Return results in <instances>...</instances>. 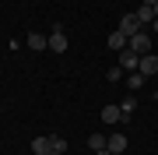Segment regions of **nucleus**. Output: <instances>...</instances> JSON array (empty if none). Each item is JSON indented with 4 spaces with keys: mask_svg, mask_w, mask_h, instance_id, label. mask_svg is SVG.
I'll use <instances>...</instances> for the list:
<instances>
[{
    "mask_svg": "<svg viewBox=\"0 0 158 155\" xmlns=\"http://www.w3.org/2000/svg\"><path fill=\"white\" fill-rule=\"evenodd\" d=\"M106 81H123V67H119V63L109 67V71H106Z\"/></svg>",
    "mask_w": 158,
    "mask_h": 155,
    "instance_id": "nucleus-16",
    "label": "nucleus"
},
{
    "mask_svg": "<svg viewBox=\"0 0 158 155\" xmlns=\"http://www.w3.org/2000/svg\"><path fill=\"white\" fill-rule=\"evenodd\" d=\"M119 120H123L119 106H102V123H119Z\"/></svg>",
    "mask_w": 158,
    "mask_h": 155,
    "instance_id": "nucleus-8",
    "label": "nucleus"
},
{
    "mask_svg": "<svg viewBox=\"0 0 158 155\" xmlns=\"http://www.w3.org/2000/svg\"><path fill=\"white\" fill-rule=\"evenodd\" d=\"M49 53H67V28L63 21L53 25V35H49Z\"/></svg>",
    "mask_w": 158,
    "mask_h": 155,
    "instance_id": "nucleus-1",
    "label": "nucleus"
},
{
    "mask_svg": "<svg viewBox=\"0 0 158 155\" xmlns=\"http://www.w3.org/2000/svg\"><path fill=\"white\" fill-rule=\"evenodd\" d=\"M137 71H141L144 78L158 74V53H144V57H141V67H137Z\"/></svg>",
    "mask_w": 158,
    "mask_h": 155,
    "instance_id": "nucleus-5",
    "label": "nucleus"
},
{
    "mask_svg": "<svg viewBox=\"0 0 158 155\" xmlns=\"http://www.w3.org/2000/svg\"><path fill=\"white\" fill-rule=\"evenodd\" d=\"M141 4H148V7H155V4H158V0H141Z\"/></svg>",
    "mask_w": 158,
    "mask_h": 155,
    "instance_id": "nucleus-18",
    "label": "nucleus"
},
{
    "mask_svg": "<svg viewBox=\"0 0 158 155\" xmlns=\"http://www.w3.org/2000/svg\"><path fill=\"white\" fill-rule=\"evenodd\" d=\"M119 32H123L127 39H130V35H137V32H144V21H141V18H137L134 11H130V14H123V18H119Z\"/></svg>",
    "mask_w": 158,
    "mask_h": 155,
    "instance_id": "nucleus-2",
    "label": "nucleus"
},
{
    "mask_svg": "<svg viewBox=\"0 0 158 155\" xmlns=\"http://www.w3.org/2000/svg\"><path fill=\"white\" fill-rule=\"evenodd\" d=\"M32 152L35 155H49V134H46V138H35L32 141Z\"/></svg>",
    "mask_w": 158,
    "mask_h": 155,
    "instance_id": "nucleus-12",
    "label": "nucleus"
},
{
    "mask_svg": "<svg viewBox=\"0 0 158 155\" xmlns=\"http://www.w3.org/2000/svg\"><path fill=\"white\" fill-rule=\"evenodd\" d=\"M134 109H137V99L134 95H127L123 102H119V113H123V116H134Z\"/></svg>",
    "mask_w": 158,
    "mask_h": 155,
    "instance_id": "nucleus-14",
    "label": "nucleus"
},
{
    "mask_svg": "<svg viewBox=\"0 0 158 155\" xmlns=\"http://www.w3.org/2000/svg\"><path fill=\"white\" fill-rule=\"evenodd\" d=\"M119 67L130 74V71H137V67H141V57H137L134 50H119Z\"/></svg>",
    "mask_w": 158,
    "mask_h": 155,
    "instance_id": "nucleus-4",
    "label": "nucleus"
},
{
    "mask_svg": "<svg viewBox=\"0 0 158 155\" xmlns=\"http://www.w3.org/2000/svg\"><path fill=\"white\" fill-rule=\"evenodd\" d=\"M151 28H155V32H158V18H155V21H151Z\"/></svg>",
    "mask_w": 158,
    "mask_h": 155,
    "instance_id": "nucleus-19",
    "label": "nucleus"
},
{
    "mask_svg": "<svg viewBox=\"0 0 158 155\" xmlns=\"http://www.w3.org/2000/svg\"><path fill=\"white\" fill-rule=\"evenodd\" d=\"M88 148L91 152H102V148H106V134H91V138H88Z\"/></svg>",
    "mask_w": 158,
    "mask_h": 155,
    "instance_id": "nucleus-15",
    "label": "nucleus"
},
{
    "mask_svg": "<svg viewBox=\"0 0 158 155\" xmlns=\"http://www.w3.org/2000/svg\"><path fill=\"white\" fill-rule=\"evenodd\" d=\"M155 18H158V4H155Z\"/></svg>",
    "mask_w": 158,
    "mask_h": 155,
    "instance_id": "nucleus-20",
    "label": "nucleus"
},
{
    "mask_svg": "<svg viewBox=\"0 0 158 155\" xmlns=\"http://www.w3.org/2000/svg\"><path fill=\"white\" fill-rule=\"evenodd\" d=\"M106 148L116 152V155H123L127 152V134H109V138H106Z\"/></svg>",
    "mask_w": 158,
    "mask_h": 155,
    "instance_id": "nucleus-6",
    "label": "nucleus"
},
{
    "mask_svg": "<svg viewBox=\"0 0 158 155\" xmlns=\"http://www.w3.org/2000/svg\"><path fill=\"white\" fill-rule=\"evenodd\" d=\"M95 155H116V152H109V148H102V152H95Z\"/></svg>",
    "mask_w": 158,
    "mask_h": 155,
    "instance_id": "nucleus-17",
    "label": "nucleus"
},
{
    "mask_svg": "<svg viewBox=\"0 0 158 155\" xmlns=\"http://www.w3.org/2000/svg\"><path fill=\"white\" fill-rule=\"evenodd\" d=\"M127 50H134L137 57H144V53H151V35H148V32H137V35H130Z\"/></svg>",
    "mask_w": 158,
    "mask_h": 155,
    "instance_id": "nucleus-3",
    "label": "nucleus"
},
{
    "mask_svg": "<svg viewBox=\"0 0 158 155\" xmlns=\"http://www.w3.org/2000/svg\"><path fill=\"white\" fill-rule=\"evenodd\" d=\"M144 81H148V78L141 74V71H130V78H127V85H130V92H137V88H141Z\"/></svg>",
    "mask_w": 158,
    "mask_h": 155,
    "instance_id": "nucleus-13",
    "label": "nucleus"
},
{
    "mask_svg": "<svg viewBox=\"0 0 158 155\" xmlns=\"http://www.w3.org/2000/svg\"><path fill=\"white\" fill-rule=\"evenodd\" d=\"M134 14H137V18H141V21H144V25H151V21H155V7H148V4H141V7H137V11H134Z\"/></svg>",
    "mask_w": 158,
    "mask_h": 155,
    "instance_id": "nucleus-11",
    "label": "nucleus"
},
{
    "mask_svg": "<svg viewBox=\"0 0 158 155\" xmlns=\"http://www.w3.org/2000/svg\"><path fill=\"white\" fill-rule=\"evenodd\" d=\"M49 155H67V141L60 134H49Z\"/></svg>",
    "mask_w": 158,
    "mask_h": 155,
    "instance_id": "nucleus-9",
    "label": "nucleus"
},
{
    "mask_svg": "<svg viewBox=\"0 0 158 155\" xmlns=\"http://www.w3.org/2000/svg\"><path fill=\"white\" fill-rule=\"evenodd\" d=\"M28 50H49V39H46V35L42 32H28Z\"/></svg>",
    "mask_w": 158,
    "mask_h": 155,
    "instance_id": "nucleus-7",
    "label": "nucleus"
},
{
    "mask_svg": "<svg viewBox=\"0 0 158 155\" xmlns=\"http://www.w3.org/2000/svg\"><path fill=\"white\" fill-rule=\"evenodd\" d=\"M127 42H130V39H127L119 28H116V32H109V50H127Z\"/></svg>",
    "mask_w": 158,
    "mask_h": 155,
    "instance_id": "nucleus-10",
    "label": "nucleus"
}]
</instances>
